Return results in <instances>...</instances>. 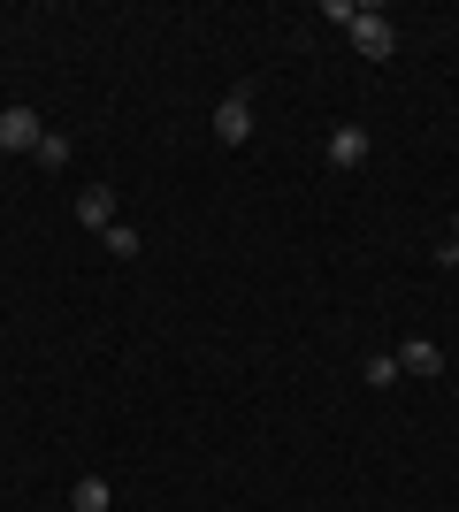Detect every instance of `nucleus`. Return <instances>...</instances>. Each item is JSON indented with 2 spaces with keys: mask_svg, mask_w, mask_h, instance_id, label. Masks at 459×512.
<instances>
[{
  "mask_svg": "<svg viewBox=\"0 0 459 512\" xmlns=\"http://www.w3.org/2000/svg\"><path fill=\"white\" fill-rule=\"evenodd\" d=\"M322 153H329V169H360V161H368V130H360V123H337Z\"/></svg>",
  "mask_w": 459,
  "mask_h": 512,
  "instance_id": "nucleus-6",
  "label": "nucleus"
},
{
  "mask_svg": "<svg viewBox=\"0 0 459 512\" xmlns=\"http://www.w3.org/2000/svg\"><path fill=\"white\" fill-rule=\"evenodd\" d=\"M452 245H459V222H452Z\"/></svg>",
  "mask_w": 459,
  "mask_h": 512,
  "instance_id": "nucleus-11",
  "label": "nucleus"
},
{
  "mask_svg": "<svg viewBox=\"0 0 459 512\" xmlns=\"http://www.w3.org/2000/svg\"><path fill=\"white\" fill-rule=\"evenodd\" d=\"M360 383H368V390H391L398 383V352H375V360L360 367Z\"/></svg>",
  "mask_w": 459,
  "mask_h": 512,
  "instance_id": "nucleus-9",
  "label": "nucleus"
},
{
  "mask_svg": "<svg viewBox=\"0 0 459 512\" xmlns=\"http://www.w3.org/2000/svg\"><path fill=\"white\" fill-rule=\"evenodd\" d=\"M108 253L115 260H138V253H146V237H138L131 222H115V230H108Z\"/></svg>",
  "mask_w": 459,
  "mask_h": 512,
  "instance_id": "nucleus-10",
  "label": "nucleus"
},
{
  "mask_svg": "<svg viewBox=\"0 0 459 512\" xmlns=\"http://www.w3.org/2000/svg\"><path fill=\"white\" fill-rule=\"evenodd\" d=\"M69 512H108V474H77V490H69Z\"/></svg>",
  "mask_w": 459,
  "mask_h": 512,
  "instance_id": "nucleus-7",
  "label": "nucleus"
},
{
  "mask_svg": "<svg viewBox=\"0 0 459 512\" xmlns=\"http://www.w3.org/2000/svg\"><path fill=\"white\" fill-rule=\"evenodd\" d=\"M215 138H222V146H253V92H245V85L215 107Z\"/></svg>",
  "mask_w": 459,
  "mask_h": 512,
  "instance_id": "nucleus-3",
  "label": "nucleus"
},
{
  "mask_svg": "<svg viewBox=\"0 0 459 512\" xmlns=\"http://www.w3.org/2000/svg\"><path fill=\"white\" fill-rule=\"evenodd\" d=\"M398 375H421V383H437V375H444V344L406 337V344H398Z\"/></svg>",
  "mask_w": 459,
  "mask_h": 512,
  "instance_id": "nucleus-4",
  "label": "nucleus"
},
{
  "mask_svg": "<svg viewBox=\"0 0 459 512\" xmlns=\"http://www.w3.org/2000/svg\"><path fill=\"white\" fill-rule=\"evenodd\" d=\"M46 123H39V107H0V153H39Z\"/></svg>",
  "mask_w": 459,
  "mask_h": 512,
  "instance_id": "nucleus-2",
  "label": "nucleus"
},
{
  "mask_svg": "<svg viewBox=\"0 0 459 512\" xmlns=\"http://www.w3.org/2000/svg\"><path fill=\"white\" fill-rule=\"evenodd\" d=\"M329 23H345L352 46H360L368 62H391V54H398V31H391V16H383V8H352V0H329Z\"/></svg>",
  "mask_w": 459,
  "mask_h": 512,
  "instance_id": "nucleus-1",
  "label": "nucleus"
},
{
  "mask_svg": "<svg viewBox=\"0 0 459 512\" xmlns=\"http://www.w3.org/2000/svg\"><path fill=\"white\" fill-rule=\"evenodd\" d=\"M69 153H77V146H69L62 130H46V138H39V153H31V161H39V169L54 176V169H69Z\"/></svg>",
  "mask_w": 459,
  "mask_h": 512,
  "instance_id": "nucleus-8",
  "label": "nucleus"
},
{
  "mask_svg": "<svg viewBox=\"0 0 459 512\" xmlns=\"http://www.w3.org/2000/svg\"><path fill=\"white\" fill-rule=\"evenodd\" d=\"M77 222H85L92 237L115 230V192H108V184H85V192H77Z\"/></svg>",
  "mask_w": 459,
  "mask_h": 512,
  "instance_id": "nucleus-5",
  "label": "nucleus"
}]
</instances>
